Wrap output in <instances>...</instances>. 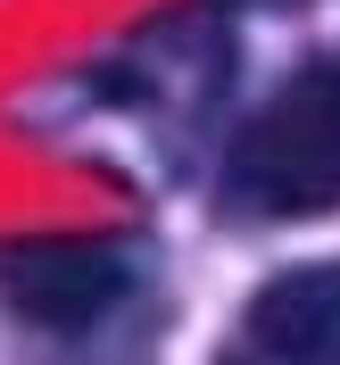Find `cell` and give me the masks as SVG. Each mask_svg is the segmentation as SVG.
Wrapping results in <instances>:
<instances>
[{"mask_svg":"<svg viewBox=\"0 0 340 365\" xmlns=\"http://www.w3.org/2000/svg\"><path fill=\"white\" fill-rule=\"evenodd\" d=\"M225 191L257 216H307L340 200V58L307 67L249 116Z\"/></svg>","mask_w":340,"mask_h":365,"instance_id":"6da1fadb","label":"cell"},{"mask_svg":"<svg viewBox=\"0 0 340 365\" xmlns=\"http://www.w3.org/2000/svg\"><path fill=\"white\" fill-rule=\"evenodd\" d=\"M125 291H133V250L125 241H100V232L0 241V299L34 332H91L108 307H125Z\"/></svg>","mask_w":340,"mask_h":365,"instance_id":"7a4b0ae2","label":"cell"},{"mask_svg":"<svg viewBox=\"0 0 340 365\" xmlns=\"http://www.w3.org/2000/svg\"><path fill=\"white\" fill-rule=\"evenodd\" d=\"M225 365H340V266H291L249 299Z\"/></svg>","mask_w":340,"mask_h":365,"instance_id":"3957f363","label":"cell"}]
</instances>
